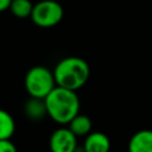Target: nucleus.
<instances>
[{"label": "nucleus", "instance_id": "f257e3e1", "mask_svg": "<svg viewBox=\"0 0 152 152\" xmlns=\"http://www.w3.org/2000/svg\"><path fill=\"white\" fill-rule=\"evenodd\" d=\"M48 115L57 124H70L80 112V100L76 91L56 87L45 99Z\"/></svg>", "mask_w": 152, "mask_h": 152}, {"label": "nucleus", "instance_id": "f03ea898", "mask_svg": "<svg viewBox=\"0 0 152 152\" xmlns=\"http://www.w3.org/2000/svg\"><path fill=\"white\" fill-rule=\"evenodd\" d=\"M57 87L76 91L82 88L90 75L88 63L81 57H66L63 58L53 70Z\"/></svg>", "mask_w": 152, "mask_h": 152}, {"label": "nucleus", "instance_id": "7ed1b4c3", "mask_svg": "<svg viewBox=\"0 0 152 152\" xmlns=\"http://www.w3.org/2000/svg\"><path fill=\"white\" fill-rule=\"evenodd\" d=\"M24 84L31 97L40 100H45L57 87L53 71H50L43 65L31 68L25 76Z\"/></svg>", "mask_w": 152, "mask_h": 152}, {"label": "nucleus", "instance_id": "20e7f679", "mask_svg": "<svg viewBox=\"0 0 152 152\" xmlns=\"http://www.w3.org/2000/svg\"><path fill=\"white\" fill-rule=\"evenodd\" d=\"M64 11L55 0H42L34 5L31 19L39 27H52L63 18Z\"/></svg>", "mask_w": 152, "mask_h": 152}, {"label": "nucleus", "instance_id": "39448f33", "mask_svg": "<svg viewBox=\"0 0 152 152\" xmlns=\"http://www.w3.org/2000/svg\"><path fill=\"white\" fill-rule=\"evenodd\" d=\"M51 152H76V135L69 128H58L50 137Z\"/></svg>", "mask_w": 152, "mask_h": 152}, {"label": "nucleus", "instance_id": "423d86ee", "mask_svg": "<svg viewBox=\"0 0 152 152\" xmlns=\"http://www.w3.org/2000/svg\"><path fill=\"white\" fill-rule=\"evenodd\" d=\"M128 152H152V131L141 129L134 133L128 142Z\"/></svg>", "mask_w": 152, "mask_h": 152}, {"label": "nucleus", "instance_id": "0eeeda50", "mask_svg": "<svg viewBox=\"0 0 152 152\" xmlns=\"http://www.w3.org/2000/svg\"><path fill=\"white\" fill-rule=\"evenodd\" d=\"M110 141L109 138L102 132H94L87 135L83 151L84 152H109Z\"/></svg>", "mask_w": 152, "mask_h": 152}, {"label": "nucleus", "instance_id": "6e6552de", "mask_svg": "<svg viewBox=\"0 0 152 152\" xmlns=\"http://www.w3.org/2000/svg\"><path fill=\"white\" fill-rule=\"evenodd\" d=\"M24 110H25L26 116L30 118L31 120H40L42 118H44L48 114L45 100L33 99V97H31L25 103Z\"/></svg>", "mask_w": 152, "mask_h": 152}, {"label": "nucleus", "instance_id": "1a4fd4ad", "mask_svg": "<svg viewBox=\"0 0 152 152\" xmlns=\"http://www.w3.org/2000/svg\"><path fill=\"white\" fill-rule=\"evenodd\" d=\"M69 129L76 135V137H83L89 135L91 131V121L87 115L78 114L70 124Z\"/></svg>", "mask_w": 152, "mask_h": 152}, {"label": "nucleus", "instance_id": "9d476101", "mask_svg": "<svg viewBox=\"0 0 152 152\" xmlns=\"http://www.w3.org/2000/svg\"><path fill=\"white\" fill-rule=\"evenodd\" d=\"M15 131V124L10 113L0 112V140H11Z\"/></svg>", "mask_w": 152, "mask_h": 152}, {"label": "nucleus", "instance_id": "9b49d317", "mask_svg": "<svg viewBox=\"0 0 152 152\" xmlns=\"http://www.w3.org/2000/svg\"><path fill=\"white\" fill-rule=\"evenodd\" d=\"M33 7L30 0H13L10 10L17 18H27L31 17Z\"/></svg>", "mask_w": 152, "mask_h": 152}, {"label": "nucleus", "instance_id": "f8f14e48", "mask_svg": "<svg viewBox=\"0 0 152 152\" xmlns=\"http://www.w3.org/2000/svg\"><path fill=\"white\" fill-rule=\"evenodd\" d=\"M0 152H17V147L11 140H0Z\"/></svg>", "mask_w": 152, "mask_h": 152}, {"label": "nucleus", "instance_id": "ddd939ff", "mask_svg": "<svg viewBox=\"0 0 152 152\" xmlns=\"http://www.w3.org/2000/svg\"><path fill=\"white\" fill-rule=\"evenodd\" d=\"M13 0H0V11H6L7 8H11Z\"/></svg>", "mask_w": 152, "mask_h": 152}]
</instances>
